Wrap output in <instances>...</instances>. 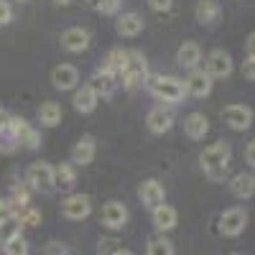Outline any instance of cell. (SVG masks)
Masks as SVG:
<instances>
[{"instance_id":"1","label":"cell","mask_w":255,"mask_h":255,"mask_svg":"<svg viewBox=\"0 0 255 255\" xmlns=\"http://www.w3.org/2000/svg\"><path fill=\"white\" fill-rule=\"evenodd\" d=\"M199 161H202L204 174L209 179L220 181L227 174V166H230V145H227V140H217V143L207 145L202 151V156H199Z\"/></svg>"},{"instance_id":"2","label":"cell","mask_w":255,"mask_h":255,"mask_svg":"<svg viewBox=\"0 0 255 255\" xmlns=\"http://www.w3.org/2000/svg\"><path fill=\"white\" fill-rule=\"evenodd\" d=\"M120 77H123V84L128 90H135V87H140V84L148 82V64H145L140 51H128Z\"/></svg>"},{"instance_id":"3","label":"cell","mask_w":255,"mask_h":255,"mask_svg":"<svg viewBox=\"0 0 255 255\" xmlns=\"http://www.w3.org/2000/svg\"><path fill=\"white\" fill-rule=\"evenodd\" d=\"M151 92L156 100H163V102H181L184 95H186V87H184V82L176 79V77H153L151 79Z\"/></svg>"},{"instance_id":"4","label":"cell","mask_w":255,"mask_h":255,"mask_svg":"<svg viewBox=\"0 0 255 255\" xmlns=\"http://www.w3.org/2000/svg\"><path fill=\"white\" fill-rule=\"evenodd\" d=\"M8 135L13 138V143H18L20 148H28V151H36V148L41 145V135H38V130H36L31 123H26L23 118H13V120H10V130H8Z\"/></svg>"},{"instance_id":"5","label":"cell","mask_w":255,"mask_h":255,"mask_svg":"<svg viewBox=\"0 0 255 255\" xmlns=\"http://www.w3.org/2000/svg\"><path fill=\"white\" fill-rule=\"evenodd\" d=\"M245 227H248V212L240 209V207H232V209H227V212L220 215V232L225 238L243 235Z\"/></svg>"},{"instance_id":"6","label":"cell","mask_w":255,"mask_h":255,"mask_svg":"<svg viewBox=\"0 0 255 255\" xmlns=\"http://www.w3.org/2000/svg\"><path fill=\"white\" fill-rule=\"evenodd\" d=\"M26 181H28L33 189H38V191H51V189H56V184H54V166H49V163H44V161L31 163L28 171H26Z\"/></svg>"},{"instance_id":"7","label":"cell","mask_w":255,"mask_h":255,"mask_svg":"<svg viewBox=\"0 0 255 255\" xmlns=\"http://www.w3.org/2000/svg\"><path fill=\"white\" fill-rule=\"evenodd\" d=\"M90 212H92V202L87 194H69L61 202V215L67 220H74V222L84 220V217H90Z\"/></svg>"},{"instance_id":"8","label":"cell","mask_w":255,"mask_h":255,"mask_svg":"<svg viewBox=\"0 0 255 255\" xmlns=\"http://www.w3.org/2000/svg\"><path fill=\"white\" fill-rule=\"evenodd\" d=\"M207 74L212 79H225L232 74V59L225 49H215L207 56Z\"/></svg>"},{"instance_id":"9","label":"cell","mask_w":255,"mask_h":255,"mask_svg":"<svg viewBox=\"0 0 255 255\" xmlns=\"http://www.w3.org/2000/svg\"><path fill=\"white\" fill-rule=\"evenodd\" d=\"M222 118L232 130H248L250 123H253V113H250V108H245V105H227V108L222 110Z\"/></svg>"},{"instance_id":"10","label":"cell","mask_w":255,"mask_h":255,"mask_svg":"<svg viewBox=\"0 0 255 255\" xmlns=\"http://www.w3.org/2000/svg\"><path fill=\"white\" fill-rule=\"evenodd\" d=\"M138 197H140L143 207L156 209V207H158V204H163V199H166V189H163V184H161V181L148 179V181H143V184H140Z\"/></svg>"},{"instance_id":"11","label":"cell","mask_w":255,"mask_h":255,"mask_svg":"<svg viewBox=\"0 0 255 255\" xmlns=\"http://www.w3.org/2000/svg\"><path fill=\"white\" fill-rule=\"evenodd\" d=\"M51 82H54V87L61 90V92L77 90L79 72H77V67H72V64H59V67L54 69V74H51Z\"/></svg>"},{"instance_id":"12","label":"cell","mask_w":255,"mask_h":255,"mask_svg":"<svg viewBox=\"0 0 255 255\" xmlns=\"http://www.w3.org/2000/svg\"><path fill=\"white\" fill-rule=\"evenodd\" d=\"M128 222V209L123 202H108L102 207V225L108 230H123Z\"/></svg>"},{"instance_id":"13","label":"cell","mask_w":255,"mask_h":255,"mask_svg":"<svg viewBox=\"0 0 255 255\" xmlns=\"http://www.w3.org/2000/svg\"><path fill=\"white\" fill-rule=\"evenodd\" d=\"M95 153H97V143H95V138H92V135H82V138L74 143V148H72V163H77V166H87V163L95 161Z\"/></svg>"},{"instance_id":"14","label":"cell","mask_w":255,"mask_h":255,"mask_svg":"<svg viewBox=\"0 0 255 255\" xmlns=\"http://www.w3.org/2000/svg\"><path fill=\"white\" fill-rule=\"evenodd\" d=\"M61 46L67 49V51H72V54H82L84 49L90 46V33L84 31V28H67L61 33Z\"/></svg>"},{"instance_id":"15","label":"cell","mask_w":255,"mask_h":255,"mask_svg":"<svg viewBox=\"0 0 255 255\" xmlns=\"http://www.w3.org/2000/svg\"><path fill=\"white\" fill-rule=\"evenodd\" d=\"M184 87H186V95H194V97H207L212 92V77L207 72H199L194 69L186 79H184Z\"/></svg>"},{"instance_id":"16","label":"cell","mask_w":255,"mask_h":255,"mask_svg":"<svg viewBox=\"0 0 255 255\" xmlns=\"http://www.w3.org/2000/svg\"><path fill=\"white\" fill-rule=\"evenodd\" d=\"M90 87L97 92V97H110L118 90V74H113L108 69H100V72H95Z\"/></svg>"},{"instance_id":"17","label":"cell","mask_w":255,"mask_h":255,"mask_svg":"<svg viewBox=\"0 0 255 255\" xmlns=\"http://www.w3.org/2000/svg\"><path fill=\"white\" fill-rule=\"evenodd\" d=\"M184 133L191 138V140H202L207 133H209V120L204 113H189L184 118Z\"/></svg>"},{"instance_id":"18","label":"cell","mask_w":255,"mask_h":255,"mask_svg":"<svg viewBox=\"0 0 255 255\" xmlns=\"http://www.w3.org/2000/svg\"><path fill=\"white\" fill-rule=\"evenodd\" d=\"M145 123H148V130H151V133H156V135H163V133H168V130H171L174 118H171V113H168V110H163V108H153L151 113H148Z\"/></svg>"},{"instance_id":"19","label":"cell","mask_w":255,"mask_h":255,"mask_svg":"<svg viewBox=\"0 0 255 255\" xmlns=\"http://www.w3.org/2000/svg\"><path fill=\"white\" fill-rule=\"evenodd\" d=\"M115 31L120 36H125V38H135L143 31V18L138 13H123V15H118Z\"/></svg>"},{"instance_id":"20","label":"cell","mask_w":255,"mask_h":255,"mask_svg":"<svg viewBox=\"0 0 255 255\" xmlns=\"http://www.w3.org/2000/svg\"><path fill=\"white\" fill-rule=\"evenodd\" d=\"M179 222V215H176V209L171 204H158L153 209V225L158 232H168V230H174Z\"/></svg>"},{"instance_id":"21","label":"cell","mask_w":255,"mask_h":255,"mask_svg":"<svg viewBox=\"0 0 255 255\" xmlns=\"http://www.w3.org/2000/svg\"><path fill=\"white\" fill-rule=\"evenodd\" d=\"M97 92L90 87V84H84V87H79L77 92H74V97H72V102H74V110L77 113H82V115H87V113H92L95 108H97Z\"/></svg>"},{"instance_id":"22","label":"cell","mask_w":255,"mask_h":255,"mask_svg":"<svg viewBox=\"0 0 255 255\" xmlns=\"http://www.w3.org/2000/svg\"><path fill=\"white\" fill-rule=\"evenodd\" d=\"M176 61L186 69H194L202 61V46L197 44V41H184V44L179 46V51H176Z\"/></svg>"},{"instance_id":"23","label":"cell","mask_w":255,"mask_h":255,"mask_svg":"<svg viewBox=\"0 0 255 255\" xmlns=\"http://www.w3.org/2000/svg\"><path fill=\"white\" fill-rule=\"evenodd\" d=\"M230 191H232L238 199H250V197L255 194V176H253V174H238V176H232Z\"/></svg>"},{"instance_id":"24","label":"cell","mask_w":255,"mask_h":255,"mask_svg":"<svg viewBox=\"0 0 255 255\" xmlns=\"http://www.w3.org/2000/svg\"><path fill=\"white\" fill-rule=\"evenodd\" d=\"M220 13H222V8H220L217 0H199L197 8H194V15H197V20L202 26L215 23V20L220 18Z\"/></svg>"},{"instance_id":"25","label":"cell","mask_w":255,"mask_h":255,"mask_svg":"<svg viewBox=\"0 0 255 255\" xmlns=\"http://www.w3.org/2000/svg\"><path fill=\"white\" fill-rule=\"evenodd\" d=\"M36 118H38V123L44 125V128H54V125L61 123V108H59L56 102H44L38 108Z\"/></svg>"},{"instance_id":"26","label":"cell","mask_w":255,"mask_h":255,"mask_svg":"<svg viewBox=\"0 0 255 255\" xmlns=\"http://www.w3.org/2000/svg\"><path fill=\"white\" fill-rule=\"evenodd\" d=\"M54 184L59 186V189H74V184H77V174H74V168L69 166V163H59L56 168H54Z\"/></svg>"},{"instance_id":"27","label":"cell","mask_w":255,"mask_h":255,"mask_svg":"<svg viewBox=\"0 0 255 255\" xmlns=\"http://www.w3.org/2000/svg\"><path fill=\"white\" fill-rule=\"evenodd\" d=\"M125 56H128V51L113 49V51L108 54V59H105V67H102V69H108V72H113V74H120L123 67H125Z\"/></svg>"},{"instance_id":"28","label":"cell","mask_w":255,"mask_h":255,"mask_svg":"<svg viewBox=\"0 0 255 255\" xmlns=\"http://www.w3.org/2000/svg\"><path fill=\"white\" fill-rule=\"evenodd\" d=\"M15 220H18L20 227H36V225L41 222V215L28 204V207H23V209H18V212H15Z\"/></svg>"},{"instance_id":"29","label":"cell","mask_w":255,"mask_h":255,"mask_svg":"<svg viewBox=\"0 0 255 255\" xmlns=\"http://www.w3.org/2000/svg\"><path fill=\"white\" fill-rule=\"evenodd\" d=\"M10 202H13L15 212H18V209H23V207H28V204H31V194H28V189H26L23 184H15V186L10 189Z\"/></svg>"},{"instance_id":"30","label":"cell","mask_w":255,"mask_h":255,"mask_svg":"<svg viewBox=\"0 0 255 255\" xmlns=\"http://www.w3.org/2000/svg\"><path fill=\"white\" fill-rule=\"evenodd\" d=\"M145 255H174V245H171V240H166V238H153L151 243H148V253Z\"/></svg>"},{"instance_id":"31","label":"cell","mask_w":255,"mask_h":255,"mask_svg":"<svg viewBox=\"0 0 255 255\" xmlns=\"http://www.w3.org/2000/svg\"><path fill=\"white\" fill-rule=\"evenodd\" d=\"M3 250H5V255H28V243L23 235H15L13 240H8L3 245Z\"/></svg>"},{"instance_id":"32","label":"cell","mask_w":255,"mask_h":255,"mask_svg":"<svg viewBox=\"0 0 255 255\" xmlns=\"http://www.w3.org/2000/svg\"><path fill=\"white\" fill-rule=\"evenodd\" d=\"M15 235H20V225H18V220H8V222L0 225V245H5V243L13 240Z\"/></svg>"},{"instance_id":"33","label":"cell","mask_w":255,"mask_h":255,"mask_svg":"<svg viewBox=\"0 0 255 255\" xmlns=\"http://www.w3.org/2000/svg\"><path fill=\"white\" fill-rule=\"evenodd\" d=\"M41 255H69V248L59 243V240H51L44 245V250H41Z\"/></svg>"},{"instance_id":"34","label":"cell","mask_w":255,"mask_h":255,"mask_svg":"<svg viewBox=\"0 0 255 255\" xmlns=\"http://www.w3.org/2000/svg\"><path fill=\"white\" fill-rule=\"evenodd\" d=\"M102 15H115L120 10V0H97V5H95Z\"/></svg>"},{"instance_id":"35","label":"cell","mask_w":255,"mask_h":255,"mask_svg":"<svg viewBox=\"0 0 255 255\" xmlns=\"http://www.w3.org/2000/svg\"><path fill=\"white\" fill-rule=\"evenodd\" d=\"M8 220H15V207L10 199H0V225Z\"/></svg>"},{"instance_id":"36","label":"cell","mask_w":255,"mask_h":255,"mask_svg":"<svg viewBox=\"0 0 255 255\" xmlns=\"http://www.w3.org/2000/svg\"><path fill=\"white\" fill-rule=\"evenodd\" d=\"M10 20H13V8H10V3H8V0H0V26L10 23Z\"/></svg>"},{"instance_id":"37","label":"cell","mask_w":255,"mask_h":255,"mask_svg":"<svg viewBox=\"0 0 255 255\" xmlns=\"http://www.w3.org/2000/svg\"><path fill=\"white\" fill-rule=\"evenodd\" d=\"M100 255H113L115 250H118V240L115 238H105V240H100Z\"/></svg>"},{"instance_id":"38","label":"cell","mask_w":255,"mask_h":255,"mask_svg":"<svg viewBox=\"0 0 255 255\" xmlns=\"http://www.w3.org/2000/svg\"><path fill=\"white\" fill-rule=\"evenodd\" d=\"M10 120H13V115L8 110L0 108V133H8L10 130Z\"/></svg>"},{"instance_id":"39","label":"cell","mask_w":255,"mask_h":255,"mask_svg":"<svg viewBox=\"0 0 255 255\" xmlns=\"http://www.w3.org/2000/svg\"><path fill=\"white\" fill-rule=\"evenodd\" d=\"M171 3H174V0H148V5H151L153 10H158V13L168 10V8H171Z\"/></svg>"},{"instance_id":"40","label":"cell","mask_w":255,"mask_h":255,"mask_svg":"<svg viewBox=\"0 0 255 255\" xmlns=\"http://www.w3.org/2000/svg\"><path fill=\"white\" fill-rule=\"evenodd\" d=\"M243 74H245L248 79H253V82H255V59H250V56H248V61L243 64Z\"/></svg>"},{"instance_id":"41","label":"cell","mask_w":255,"mask_h":255,"mask_svg":"<svg viewBox=\"0 0 255 255\" xmlns=\"http://www.w3.org/2000/svg\"><path fill=\"white\" fill-rule=\"evenodd\" d=\"M245 54H248L250 59H255V33H250L248 41H245Z\"/></svg>"},{"instance_id":"42","label":"cell","mask_w":255,"mask_h":255,"mask_svg":"<svg viewBox=\"0 0 255 255\" xmlns=\"http://www.w3.org/2000/svg\"><path fill=\"white\" fill-rule=\"evenodd\" d=\"M245 158H248V163L255 168V140H253V143L245 148Z\"/></svg>"},{"instance_id":"43","label":"cell","mask_w":255,"mask_h":255,"mask_svg":"<svg viewBox=\"0 0 255 255\" xmlns=\"http://www.w3.org/2000/svg\"><path fill=\"white\" fill-rule=\"evenodd\" d=\"M113 255H133V253H130V250H125V248H118Z\"/></svg>"},{"instance_id":"44","label":"cell","mask_w":255,"mask_h":255,"mask_svg":"<svg viewBox=\"0 0 255 255\" xmlns=\"http://www.w3.org/2000/svg\"><path fill=\"white\" fill-rule=\"evenodd\" d=\"M54 3H56V5H69L72 0H54Z\"/></svg>"},{"instance_id":"45","label":"cell","mask_w":255,"mask_h":255,"mask_svg":"<svg viewBox=\"0 0 255 255\" xmlns=\"http://www.w3.org/2000/svg\"><path fill=\"white\" fill-rule=\"evenodd\" d=\"M90 3H92V5H97V0H90Z\"/></svg>"},{"instance_id":"46","label":"cell","mask_w":255,"mask_h":255,"mask_svg":"<svg viewBox=\"0 0 255 255\" xmlns=\"http://www.w3.org/2000/svg\"><path fill=\"white\" fill-rule=\"evenodd\" d=\"M230 255H240V253H230Z\"/></svg>"}]
</instances>
